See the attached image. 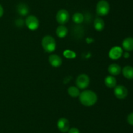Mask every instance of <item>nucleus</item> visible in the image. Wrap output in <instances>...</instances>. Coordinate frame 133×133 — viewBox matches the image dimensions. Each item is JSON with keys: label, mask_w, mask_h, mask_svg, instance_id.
<instances>
[{"label": "nucleus", "mask_w": 133, "mask_h": 133, "mask_svg": "<svg viewBox=\"0 0 133 133\" xmlns=\"http://www.w3.org/2000/svg\"><path fill=\"white\" fill-rule=\"evenodd\" d=\"M49 62L54 67H58L62 65V59L58 55L51 54L49 57Z\"/></svg>", "instance_id": "obj_10"}, {"label": "nucleus", "mask_w": 133, "mask_h": 133, "mask_svg": "<svg viewBox=\"0 0 133 133\" xmlns=\"http://www.w3.org/2000/svg\"><path fill=\"white\" fill-rule=\"evenodd\" d=\"M122 71L121 66L116 63H112L108 67V72L112 76H116L120 74Z\"/></svg>", "instance_id": "obj_11"}, {"label": "nucleus", "mask_w": 133, "mask_h": 133, "mask_svg": "<svg viewBox=\"0 0 133 133\" xmlns=\"http://www.w3.org/2000/svg\"><path fill=\"white\" fill-rule=\"evenodd\" d=\"M68 132V133H80V131H79V129L75 127L71 128V129H69Z\"/></svg>", "instance_id": "obj_23"}, {"label": "nucleus", "mask_w": 133, "mask_h": 133, "mask_svg": "<svg viewBox=\"0 0 133 133\" xmlns=\"http://www.w3.org/2000/svg\"><path fill=\"white\" fill-rule=\"evenodd\" d=\"M122 73L125 78L129 80L133 79V67L132 66H125L122 69Z\"/></svg>", "instance_id": "obj_15"}, {"label": "nucleus", "mask_w": 133, "mask_h": 133, "mask_svg": "<svg viewBox=\"0 0 133 133\" xmlns=\"http://www.w3.org/2000/svg\"><path fill=\"white\" fill-rule=\"evenodd\" d=\"M94 27L95 29L98 31H101L103 30L105 27V22L101 18H97L94 20Z\"/></svg>", "instance_id": "obj_17"}, {"label": "nucleus", "mask_w": 133, "mask_h": 133, "mask_svg": "<svg viewBox=\"0 0 133 133\" xmlns=\"http://www.w3.org/2000/svg\"><path fill=\"white\" fill-rule=\"evenodd\" d=\"M25 23L29 29L31 30V31H35L39 27L40 22L37 17L33 15H29L25 19Z\"/></svg>", "instance_id": "obj_4"}, {"label": "nucleus", "mask_w": 133, "mask_h": 133, "mask_svg": "<svg viewBox=\"0 0 133 133\" xmlns=\"http://www.w3.org/2000/svg\"><path fill=\"white\" fill-rule=\"evenodd\" d=\"M42 46L45 52L51 53L56 49V41L53 37L46 35L42 40Z\"/></svg>", "instance_id": "obj_2"}, {"label": "nucleus", "mask_w": 133, "mask_h": 133, "mask_svg": "<svg viewBox=\"0 0 133 133\" xmlns=\"http://www.w3.org/2000/svg\"><path fill=\"white\" fill-rule=\"evenodd\" d=\"M3 13H4L3 8V7L1 6V5H0V18H1V17L3 16Z\"/></svg>", "instance_id": "obj_24"}, {"label": "nucleus", "mask_w": 133, "mask_h": 133, "mask_svg": "<svg viewBox=\"0 0 133 133\" xmlns=\"http://www.w3.org/2000/svg\"><path fill=\"white\" fill-rule=\"evenodd\" d=\"M96 13L100 16H105L110 11V5L106 0H100L96 5Z\"/></svg>", "instance_id": "obj_3"}, {"label": "nucleus", "mask_w": 133, "mask_h": 133, "mask_svg": "<svg viewBox=\"0 0 133 133\" xmlns=\"http://www.w3.org/2000/svg\"><path fill=\"white\" fill-rule=\"evenodd\" d=\"M70 14L66 9H61L56 14V20L60 25H64L70 20Z\"/></svg>", "instance_id": "obj_6"}, {"label": "nucleus", "mask_w": 133, "mask_h": 133, "mask_svg": "<svg viewBox=\"0 0 133 133\" xmlns=\"http://www.w3.org/2000/svg\"><path fill=\"white\" fill-rule=\"evenodd\" d=\"M24 21L23 20V19H17V20L16 21V24L18 27H22L24 24Z\"/></svg>", "instance_id": "obj_22"}, {"label": "nucleus", "mask_w": 133, "mask_h": 133, "mask_svg": "<svg viewBox=\"0 0 133 133\" xmlns=\"http://www.w3.org/2000/svg\"><path fill=\"white\" fill-rule=\"evenodd\" d=\"M57 127L62 132H66L70 129V123L65 117H61L57 122Z\"/></svg>", "instance_id": "obj_9"}, {"label": "nucleus", "mask_w": 133, "mask_h": 133, "mask_svg": "<svg viewBox=\"0 0 133 133\" xmlns=\"http://www.w3.org/2000/svg\"><path fill=\"white\" fill-rule=\"evenodd\" d=\"M127 122L130 125H133V112L131 113L128 116H127Z\"/></svg>", "instance_id": "obj_21"}, {"label": "nucleus", "mask_w": 133, "mask_h": 133, "mask_svg": "<svg viewBox=\"0 0 133 133\" xmlns=\"http://www.w3.org/2000/svg\"><path fill=\"white\" fill-rule=\"evenodd\" d=\"M56 34L59 38H64L68 34V28L64 25H59L56 29Z\"/></svg>", "instance_id": "obj_16"}, {"label": "nucleus", "mask_w": 133, "mask_h": 133, "mask_svg": "<svg viewBox=\"0 0 133 133\" xmlns=\"http://www.w3.org/2000/svg\"><path fill=\"white\" fill-rule=\"evenodd\" d=\"M122 46L127 52L133 50V38L127 37L125 39L122 43Z\"/></svg>", "instance_id": "obj_12"}, {"label": "nucleus", "mask_w": 133, "mask_h": 133, "mask_svg": "<svg viewBox=\"0 0 133 133\" xmlns=\"http://www.w3.org/2000/svg\"><path fill=\"white\" fill-rule=\"evenodd\" d=\"M129 52H127V51L123 53V56H124L125 58H128V57H129Z\"/></svg>", "instance_id": "obj_25"}, {"label": "nucleus", "mask_w": 133, "mask_h": 133, "mask_svg": "<svg viewBox=\"0 0 133 133\" xmlns=\"http://www.w3.org/2000/svg\"><path fill=\"white\" fill-rule=\"evenodd\" d=\"M79 100L85 106H92L97 101V95L92 90H84L79 95Z\"/></svg>", "instance_id": "obj_1"}, {"label": "nucleus", "mask_w": 133, "mask_h": 133, "mask_svg": "<svg viewBox=\"0 0 133 133\" xmlns=\"http://www.w3.org/2000/svg\"><path fill=\"white\" fill-rule=\"evenodd\" d=\"M105 83L109 88H114L116 86L117 80L114 76H107L105 79Z\"/></svg>", "instance_id": "obj_13"}, {"label": "nucleus", "mask_w": 133, "mask_h": 133, "mask_svg": "<svg viewBox=\"0 0 133 133\" xmlns=\"http://www.w3.org/2000/svg\"><path fill=\"white\" fill-rule=\"evenodd\" d=\"M123 50L121 47L114 46L110 50L109 52V56L113 60H116L120 58L123 55Z\"/></svg>", "instance_id": "obj_8"}, {"label": "nucleus", "mask_w": 133, "mask_h": 133, "mask_svg": "<svg viewBox=\"0 0 133 133\" xmlns=\"http://www.w3.org/2000/svg\"><path fill=\"white\" fill-rule=\"evenodd\" d=\"M72 20L75 24H81L84 20V16L82 13H75L72 16Z\"/></svg>", "instance_id": "obj_19"}, {"label": "nucleus", "mask_w": 133, "mask_h": 133, "mask_svg": "<svg viewBox=\"0 0 133 133\" xmlns=\"http://www.w3.org/2000/svg\"><path fill=\"white\" fill-rule=\"evenodd\" d=\"M17 12L21 16H27L29 12V9L28 6L26 4L19 3L17 6Z\"/></svg>", "instance_id": "obj_14"}, {"label": "nucleus", "mask_w": 133, "mask_h": 133, "mask_svg": "<svg viewBox=\"0 0 133 133\" xmlns=\"http://www.w3.org/2000/svg\"><path fill=\"white\" fill-rule=\"evenodd\" d=\"M68 93L71 97L76 98L77 96H79L81 92L79 89L77 87H76V86H70L68 89Z\"/></svg>", "instance_id": "obj_18"}, {"label": "nucleus", "mask_w": 133, "mask_h": 133, "mask_svg": "<svg viewBox=\"0 0 133 133\" xmlns=\"http://www.w3.org/2000/svg\"><path fill=\"white\" fill-rule=\"evenodd\" d=\"M114 94L116 97L119 99H124L127 97L128 95L127 89L122 85L116 86L114 89Z\"/></svg>", "instance_id": "obj_7"}, {"label": "nucleus", "mask_w": 133, "mask_h": 133, "mask_svg": "<svg viewBox=\"0 0 133 133\" xmlns=\"http://www.w3.org/2000/svg\"><path fill=\"white\" fill-rule=\"evenodd\" d=\"M90 84V78L86 74H81L76 79L77 87L81 89H85Z\"/></svg>", "instance_id": "obj_5"}, {"label": "nucleus", "mask_w": 133, "mask_h": 133, "mask_svg": "<svg viewBox=\"0 0 133 133\" xmlns=\"http://www.w3.org/2000/svg\"><path fill=\"white\" fill-rule=\"evenodd\" d=\"M63 55L68 59H74L76 57V53L71 50H66L63 52Z\"/></svg>", "instance_id": "obj_20"}]
</instances>
